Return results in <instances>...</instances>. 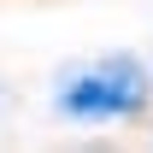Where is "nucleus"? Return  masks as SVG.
Instances as JSON below:
<instances>
[{
  "instance_id": "f257e3e1",
  "label": "nucleus",
  "mask_w": 153,
  "mask_h": 153,
  "mask_svg": "<svg viewBox=\"0 0 153 153\" xmlns=\"http://www.w3.org/2000/svg\"><path fill=\"white\" fill-rule=\"evenodd\" d=\"M53 100L65 118H130L147 100V76L135 59H100L88 71H71Z\"/></svg>"
}]
</instances>
